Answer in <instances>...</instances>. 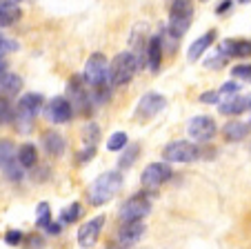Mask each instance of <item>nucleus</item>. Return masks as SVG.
I'll use <instances>...</instances> for the list:
<instances>
[{
    "mask_svg": "<svg viewBox=\"0 0 251 249\" xmlns=\"http://www.w3.org/2000/svg\"><path fill=\"white\" fill-rule=\"evenodd\" d=\"M5 74H7V60L5 58H0V78H2Z\"/></svg>",
    "mask_w": 251,
    "mask_h": 249,
    "instance_id": "41",
    "label": "nucleus"
},
{
    "mask_svg": "<svg viewBox=\"0 0 251 249\" xmlns=\"http://www.w3.org/2000/svg\"><path fill=\"white\" fill-rule=\"evenodd\" d=\"M231 76L240 80H251V65H236L231 69Z\"/></svg>",
    "mask_w": 251,
    "mask_h": 249,
    "instance_id": "36",
    "label": "nucleus"
},
{
    "mask_svg": "<svg viewBox=\"0 0 251 249\" xmlns=\"http://www.w3.org/2000/svg\"><path fill=\"white\" fill-rule=\"evenodd\" d=\"M82 147L85 149H96V145L100 142V127L98 122H87L82 127Z\"/></svg>",
    "mask_w": 251,
    "mask_h": 249,
    "instance_id": "22",
    "label": "nucleus"
},
{
    "mask_svg": "<svg viewBox=\"0 0 251 249\" xmlns=\"http://www.w3.org/2000/svg\"><path fill=\"white\" fill-rule=\"evenodd\" d=\"M102 225H104V216H94L91 221L82 222L80 229H78V245H80V247H91V245H96Z\"/></svg>",
    "mask_w": 251,
    "mask_h": 249,
    "instance_id": "12",
    "label": "nucleus"
},
{
    "mask_svg": "<svg viewBox=\"0 0 251 249\" xmlns=\"http://www.w3.org/2000/svg\"><path fill=\"white\" fill-rule=\"evenodd\" d=\"M45 113H47V118L51 122L62 125V122H69L71 120V116H74V107H71V103L65 98V96H56V98H51L47 103Z\"/></svg>",
    "mask_w": 251,
    "mask_h": 249,
    "instance_id": "10",
    "label": "nucleus"
},
{
    "mask_svg": "<svg viewBox=\"0 0 251 249\" xmlns=\"http://www.w3.org/2000/svg\"><path fill=\"white\" fill-rule=\"evenodd\" d=\"M120 187H123V174L120 171H102L89 189V202L94 207L104 205L120 192Z\"/></svg>",
    "mask_w": 251,
    "mask_h": 249,
    "instance_id": "1",
    "label": "nucleus"
},
{
    "mask_svg": "<svg viewBox=\"0 0 251 249\" xmlns=\"http://www.w3.org/2000/svg\"><path fill=\"white\" fill-rule=\"evenodd\" d=\"M16 160H18V165L23 167V169H31V167H36V165H38V149H36V145H31V142L20 145L18 154H16Z\"/></svg>",
    "mask_w": 251,
    "mask_h": 249,
    "instance_id": "20",
    "label": "nucleus"
},
{
    "mask_svg": "<svg viewBox=\"0 0 251 249\" xmlns=\"http://www.w3.org/2000/svg\"><path fill=\"white\" fill-rule=\"evenodd\" d=\"M171 167L167 163H151L147 167V169L142 171L140 176V183L145 189H158L162 183H167V180L171 178Z\"/></svg>",
    "mask_w": 251,
    "mask_h": 249,
    "instance_id": "9",
    "label": "nucleus"
},
{
    "mask_svg": "<svg viewBox=\"0 0 251 249\" xmlns=\"http://www.w3.org/2000/svg\"><path fill=\"white\" fill-rule=\"evenodd\" d=\"M138 67H140V58L133 52H120L114 58L109 67V80L111 87H125L127 83H131V78L136 76Z\"/></svg>",
    "mask_w": 251,
    "mask_h": 249,
    "instance_id": "3",
    "label": "nucleus"
},
{
    "mask_svg": "<svg viewBox=\"0 0 251 249\" xmlns=\"http://www.w3.org/2000/svg\"><path fill=\"white\" fill-rule=\"evenodd\" d=\"M145 56H147V65H149V69H151L153 74H156V71H160V65H162V38L160 36H151V38H149Z\"/></svg>",
    "mask_w": 251,
    "mask_h": 249,
    "instance_id": "16",
    "label": "nucleus"
},
{
    "mask_svg": "<svg viewBox=\"0 0 251 249\" xmlns=\"http://www.w3.org/2000/svg\"><path fill=\"white\" fill-rule=\"evenodd\" d=\"M165 107H167L165 96L156 94V91H149V94H145L140 100H138L136 118H138V120H149V118L158 116V113H160Z\"/></svg>",
    "mask_w": 251,
    "mask_h": 249,
    "instance_id": "8",
    "label": "nucleus"
},
{
    "mask_svg": "<svg viewBox=\"0 0 251 249\" xmlns=\"http://www.w3.org/2000/svg\"><path fill=\"white\" fill-rule=\"evenodd\" d=\"M151 212V200L145 194H136L127 202H123L118 209V216L123 222H138L142 218H147Z\"/></svg>",
    "mask_w": 251,
    "mask_h": 249,
    "instance_id": "5",
    "label": "nucleus"
},
{
    "mask_svg": "<svg viewBox=\"0 0 251 249\" xmlns=\"http://www.w3.org/2000/svg\"><path fill=\"white\" fill-rule=\"evenodd\" d=\"M238 91H240V85H238L236 80H229V83H225V85L218 89V94H220V105L227 103V100H231V98H236ZM220 105H218V107H220Z\"/></svg>",
    "mask_w": 251,
    "mask_h": 249,
    "instance_id": "29",
    "label": "nucleus"
},
{
    "mask_svg": "<svg viewBox=\"0 0 251 249\" xmlns=\"http://www.w3.org/2000/svg\"><path fill=\"white\" fill-rule=\"evenodd\" d=\"M227 60H229V56L218 47L216 52L211 54V56L207 58V60H204V67H207V69H220V67L227 65Z\"/></svg>",
    "mask_w": 251,
    "mask_h": 249,
    "instance_id": "28",
    "label": "nucleus"
},
{
    "mask_svg": "<svg viewBox=\"0 0 251 249\" xmlns=\"http://www.w3.org/2000/svg\"><path fill=\"white\" fill-rule=\"evenodd\" d=\"M247 111H251V96H247Z\"/></svg>",
    "mask_w": 251,
    "mask_h": 249,
    "instance_id": "42",
    "label": "nucleus"
},
{
    "mask_svg": "<svg viewBox=\"0 0 251 249\" xmlns=\"http://www.w3.org/2000/svg\"><path fill=\"white\" fill-rule=\"evenodd\" d=\"M45 231H47L49 236H58V234H60V231H62V227L58 225V222H51V225H49V227H47V229H45Z\"/></svg>",
    "mask_w": 251,
    "mask_h": 249,
    "instance_id": "40",
    "label": "nucleus"
},
{
    "mask_svg": "<svg viewBox=\"0 0 251 249\" xmlns=\"http://www.w3.org/2000/svg\"><path fill=\"white\" fill-rule=\"evenodd\" d=\"M43 103H45V98H43V94H25L23 98H20V103H18V111L16 113H25V116H31V118H36L38 116V111L43 109Z\"/></svg>",
    "mask_w": 251,
    "mask_h": 249,
    "instance_id": "17",
    "label": "nucleus"
},
{
    "mask_svg": "<svg viewBox=\"0 0 251 249\" xmlns=\"http://www.w3.org/2000/svg\"><path fill=\"white\" fill-rule=\"evenodd\" d=\"M231 7H233L231 0H225V2H220V5L216 7V14H225V11H229Z\"/></svg>",
    "mask_w": 251,
    "mask_h": 249,
    "instance_id": "39",
    "label": "nucleus"
},
{
    "mask_svg": "<svg viewBox=\"0 0 251 249\" xmlns=\"http://www.w3.org/2000/svg\"><path fill=\"white\" fill-rule=\"evenodd\" d=\"M18 52V43L14 38H7L5 33H0V58H5L7 54H14Z\"/></svg>",
    "mask_w": 251,
    "mask_h": 249,
    "instance_id": "34",
    "label": "nucleus"
},
{
    "mask_svg": "<svg viewBox=\"0 0 251 249\" xmlns=\"http://www.w3.org/2000/svg\"><path fill=\"white\" fill-rule=\"evenodd\" d=\"M11 160H14V142L9 138H2L0 140V167H5Z\"/></svg>",
    "mask_w": 251,
    "mask_h": 249,
    "instance_id": "31",
    "label": "nucleus"
},
{
    "mask_svg": "<svg viewBox=\"0 0 251 249\" xmlns=\"http://www.w3.org/2000/svg\"><path fill=\"white\" fill-rule=\"evenodd\" d=\"M23 240H25V234L23 231H18V229H9L7 231V236H5V243L11 245V247H18Z\"/></svg>",
    "mask_w": 251,
    "mask_h": 249,
    "instance_id": "35",
    "label": "nucleus"
},
{
    "mask_svg": "<svg viewBox=\"0 0 251 249\" xmlns=\"http://www.w3.org/2000/svg\"><path fill=\"white\" fill-rule=\"evenodd\" d=\"M220 49H223L229 58H249L251 56V40H242V38L223 40V43H220Z\"/></svg>",
    "mask_w": 251,
    "mask_h": 249,
    "instance_id": "15",
    "label": "nucleus"
},
{
    "mask_svg": "<svg viewBox=\"0 0 251 249\" xmlns=\"http://www.w3.org/2000/svg\"><path fill=\"white\" fill-rule=\"evenodd\" d=\"M20 16H23L20 2H14V0L0 2V27H11L16 20H20Z\"/></svg>",
    "mask_w": 251,
    "mask_h": 249,
    "instance_id": "19",
    "label": "nucleus"
},
{
    "mask_svg": "<svg viewBox=\"0 0 251 249\" xmlns=\"http://www.w3.org/2000/svg\"><path fill=\"white\" fill-rule=\"evenodd\" d=\"M69 94H71V98H74V109H80V113H89L91 94H87V83L82 76H76V78L69 83Z\"/></svg>",
    "mask_w": 251,
    "mask_h": 249,
    "instance_id": "11",
    "label": "nucleus"
},
{
    "mask_svg": "<svg viewBox=\"0 0 251 249\" xmlns=\"http://www.w3.org/2000/svg\"><path fill=\"white\" fill-rule=\"evenodd\" d=\"M249 129H251V122H249Z\"/></svg>",
    "mask_w": 251,
    "mask_h": 249,
    "instance_id": "43",
    "label": "nucleus"
},
{
    "mask_svg": "<svg viewBox=\"0 0 251 249\" xmlns=\"http://www.w3.org/2000/svg\"><path fill=\"white\" fill-rule=\"evenodd\" d=\"M80 216H82V205H80V202H71V205H67L65 209L60 212V221L65 222V225L76 222Z\"/></svg>",
    "mask_w": 251,
    "mask_h": 249,
    "instance_id": "26",
    "label": "nucleus"
},
{
    "mask_svg": "<svg viewBox=\"0 0 251 249\" xmlns=\"http://www.w3.org/2000/svg\"><path fill=\"white\" fill-rule=\"evenodd\" d=\"M51 222H53V218H51V207H49V202H40L38 209H36V225H38L40 229H47Z\"/></svg>",
    "mask_w": 251,
    "mask_h": 249,
    "instance_id": "25",
    "label": "nucleus"
},
{
    "mask_svg": "<svg viewBox=\"0 0 251 249\" xmlns=\"http://www.w3.org/2000/svg\"><path fill=\"white\" fill-rule=\"evenodd\" d=\"M129 147V138L125 132H116L109 136V140H107V149L109 151H123Z\"/></svg>",
    "mask_w": 251,
    "mask_h": 249,
    "instance_id": "27",
    "label": "nucleus"
},
{
    "mask_svg": "<svg viewBox=\"0 0 251 249\" xmlns=\"http://www.w3.org/2000/svg\"><path fill=\"white\" fill-rule=\"evenodd\" d=\"M213 40H216V31H213V29H211V31H204L198 40H194V43L189 45V49H187V60L196 62L198 58H202V54L211 47Z\"/></svg>",
    "mask_w": 251,
    "mask_h": 249,
    "instance_id": "14",
    "label": "nucleus"
},
{
    "mask_svg": "<svg viewBox=\"0 0 251 249\" xmlns=\"http://www.w3.org/2000/svg\"><path fill=\"white\" fill-rule=\"evenodd\" d=\"M216 120L211 116H194L187 122V134L191 142H209L216 136Z\"/></svg>",
    "mask_w": 251,
    "mask_h": 249,
    "instance_id": "7",
    "label": "nucleus"
},
{
    "mask_svg": "<svg viewBox=\"0 0 251 249\" xmlns=\"http://www.w3.org/2000/svg\"><path fill=\"white\" fill-rule=\"evenodd\" d=\"M14 116H16V111H11L9 100L0 96V127H2V125H9V122L14 120Z\"/></svg>",
    "mask_w": 251,
    "mask_h": 249,
    "instance_id": "33",
    "label": "nucleus"
},
{
    "mask_svg": "<svg viewBox=\"0 0 251 249\" xmlns=\"http://www.w3.org/2000/svg\"><path fill=\"white\" fill-rule=\"evenodd\" d=\"M20 87H23V78L16 74H9V71H7V74L0 78V94L16 96L20 91Z\"/></svg>",
    "mask_w": 251,
    "mask_h": 249,
    "instance_id": "23",
    "label": "nucleus"
},
{
    "mask_svg": "<svg viewBox=\"0 0 251 249\" xmlns=\"http://www.w3.org/2000/svg\"><path fill=\"white\" fill-rule=\"evenodd\" d=\"M223 134L229 142H238L249 134V125H245V122H240V120H229L227 125H225Z\"/></svg>",
    "mask_w": 251,
    "mask_h": 249,
    "instance_id": "21",
    "label": "nucleus"
},
{
    "mask_svg": "<svg viewBox=\"0 0 251 249\" xmlns=\"http://www.w3.org/2000/svg\"><path fill=\"white\" fill-rule=\"evenodd\" d=\"M162 156L169 163H194V160H198L200 149L191 140H171L165 147Z\"/></svg>",
    "mask_w": 251,
    "mask_h": 249,
    "instance_id": "6",
    "label": "nucleus"
},
{
    "mask_svg": "<svg viewBox=\"0 0 251 249\" xmlns=\"http://www.w3.org/2000/svg\"><path fill=\"white\" fill-rule=\"evenodd\" d=\"M2 171H5V176L9 180H14V183H20L23 180V167L18 165V160H11V163H7L5 167H2Z\"/></svg>",
    "mask_w": 251,
    "mask_h": 249,
    "instance_id": "32",
    "label": "nucleus"
},
{
    "mask_svg": "<svg viewBox=\"0 0 251 249\" xmlns=\"http://www.w3.org/2000/svg\"><path fill=\"white\" fill-rule=\"evenodd\" d=\"M43 247H45V238H40V236L29 238V249H43Z\"/></svg>",
    "mask_w": 251,
    "mask_h": 249,
    "instance_id": "38",
    "label": "nucleus"
},
{
    "mask_svg": "<svg viewBox=\"0 0 251 249\" xmlns=\"http://www.w3.org/2000/svg\"><path fill=\"white\" fill-rule=\"evenodd\" d=\"M191 20H194V5L187 2V0H178V2H171L169 7V36L171 38H180L189 31Z\"/></svg>",
    "mask_w": 251,
    "mask_h": 249,
    "instance_id": "4",
    "label": "nucleus"
},
{
    "mask_svg": "<svg viewBox=\"0 0 251 249\" xmlns=\"http://www.w3.org/2000/svg\"><path fill=\"white\" fill-rule=\"evenodd\" d=\"M138 154H140V147L138 145H129L127 149H125V154L120 156V169H129L133 163H136V158H138Z\"/></svg>",
    "mask_w": 251,
    "mask_h": 249,
    "instance_id": "30",
    "label": "nucleus"
},
{
    "mask_svg": "<svg viewBox=\"0 0 251 249\" xmlns=\"http://www.w3.org/2000/svg\"><path fill=\"white\" fill-rule=\"evenodd\" d=\"M145 236V222H123L118 227V243L120 245H136Z\"/></svg>",
    "mask_w": 251,
    "mask_h": 249,
    "instance_id": "13",
    "label": "nucleus"
},
{
    "mask_svg": "<svg viewBox=\"0 0 251 249\" xmlns=\"http://www.w3.org/2000/svg\"><path fill=\"white\" fill-rule=\"evenodd\" d=\"M43 147H45V151H47L49 156H56V158H60V156L65 154L67 142H65V138H62L60 132L51 129V132H47L43 136Z\"/></svg>",
    "mask_w": 251,
    "mask_h": 249,
    "instance_id": "18",
    "label": "nucleus"
},
{
    "mask_svg": "<svg viewBox=\"0 0 251 249\" xmlns=\"http://www.w3.org/2000/svg\"><path fill=\"white\" fill-rule=\"evenodd\" d=\"M200 103H204V105H220V94H218V91H204V94L200 96Z\"/></svg>",
    "mask_w": 251,
    "mask_h": 249,
    "instance_id": "37",
    "label": "nucleus"
},
{
    "mask_svg": "<svg viewBox=\"0 0 251 249\" xmlns=\"http://www.w3.org/2000/svg\"><path fill=\"white\" fill-rule=\"evenodd\" d=\"M82 78H85V83H87L89 89H96V91L109 89V83H111L109 80V65H107L104 54L96 52V54H91V56L87 58Z\"/></svg>",
    "mask_w": 251,
    "mask_h": 249,
    "instance_id": "2",
    "label": "nucleus"
},
{
    "mask_svg": "<svg viewBox=\"0 0 251 249\" xmlns=\"http://www.w3.org/2000/svg\"><path fill=\"white\" fill-rule=\"evenodd\" d=\"M242 111H247V98H240V96L220 105V113H225V116H238Z\"/></svg>",
    "mask_w": 251,
    "mask_h": 249,
    "instance_id": "24",
    "label": "nucleus"
}]
</instances>
